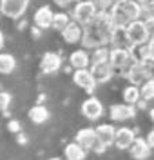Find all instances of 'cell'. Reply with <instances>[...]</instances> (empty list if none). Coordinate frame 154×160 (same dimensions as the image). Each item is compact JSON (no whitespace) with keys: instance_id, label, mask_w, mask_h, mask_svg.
I'll use <instances>...</instances> for the list:
<instances>
[{"instance_id":"1","label":"cell","mask_w":154,"mask_h":160,"mask_svg":"<svg viewBox=\"0 0 154 160\" xmlns=\"http://www.w3.org/2000/svg\"><path fill=\"white\" fill-rule=\"evenodd\" d=\"M114 24L109 13H96V17L83 26V37L82 44L89 49L94 48H102L105 44H109L114 35Z\"/></svg>"},{"instance_id":"2","label":"cell","mask_w":154,"mask_h":160,"mask_svg":"<svg viewBox=\"0 0 154 160\" xmlns=\"http://www.w3.org/2000/svg\"><path fill=\"white\" fill-rule=\"evenodd\" d=\"M142 13L143 11L136 0H118L113 4V8L109 11L114 28H122V29L125 26H129L131 22L138 20L142 17Z\"/></svg>"},{"instance_id":"3","label":"cell","mask_w":154,"mask_h":160,"mask_svg":"<svg viewBox=\"0 0 154 160\" xmlns=\"http://www.w3.org/2000/svg\"><path fill=\"white\" fill-rule=\"evenodd\" d=\"M134 55H133V48H113L111 55H109V62L114 68V71H122L123 75L127 73V69L134 64Z\"/></svg>"},{"instance_id":"4","label":"cell","mask_w":154,"mask_h":160,"mask_svg":"<svg viewBox=\"0 0 154 160\" xmlns=\"http://www.w3.org/2000/svg\"><path fill=\"white\" fill-rule=\"evenodd\" d=\"M125 31V37L129 40V44H131V48L134 46H140V44H143L147 40H151V35H149V29H147V26H145V20H134L131 22L129 26H125L123 28Z\"/></svg>"},{"instance_id":"5","label":"cell","mask_w":154,"mask_h":160,"mask_svg":"<svg viewBox=\"0 0 154 160\" xmlns=\"http://www.w3.org/2000/svg\"><path fill=\"white\" fill-rule=\"evenodd\" d=\"M94 131H96V142H94V146H92L91 151H94V153H103L111 144H114L116 129H114L111 124H102V126H98Z\"/></svg>"},{"instance_id":"6","label":"cell","mask_w":154,"mask_h":160,"mask_svg":"<svg viewBox=\"0 0 154 160\" xmlns=\"http://www.w3.org/2000/svg\"><path fill=\"white\" fill-rule=\"evenodd\" d=\"M96 13L98 11H96V6L92 4V0H83V2H76V6L72 9V18L80 26H85L96 17Z\"/></svg>"},{"instance_id":"7","label":"cell","mask_w":154,"mask_h":160,"mask_svg":"<svg viewBox=\"0 0 154 160\" xmlns=\"http://www.w3.org/2000/svg\"><path fill=\"white\" fill-rule=\"evenodd\" d=\"M31 0H0V13L7 18H20Z\"/></svg>"},{"instance_id":"8","label":"cell","mask_w":154,"mask_h":160,"mask_svg":"<svg viewBox=\"0 0 154 160\" xmlns=\"http://www.w3.org/2000/svg\"><path fill=\"white\" fill-rule=\"evenodd\" d=\"M125 77L129 78L131 84H134V86H142L145 80L151 78V73H149V66H147V62H145V60H134V64L127 69Z\"/></svg>"},{"instance_id":"9","label":"cell","mask_w":154,"mask_h":160,"mask_svg":"<svg viewBox=\"0 0 154 160\" xmlns=\"http://www.w3.org/2000/svg\"><path fill=\"white\" fill-rule=\"evenodd\" d=\"M72 80H74V84L78 86V88H82L85 89L87 93H92L94 88H96V80L92 77L91 69H87V68H83V69H76L74 71V75H72Z\"/></svg>"},{"instance_id":"10","label":"cell","mask_w":154,"mask_h":160,"mask_svg":"<svg viewBox=\"0 0 154 160\" xmlns=\"http://www.w3.org/2000/svg\"><path fill=\"white\" fill-rule=\"evenodd\" d=\"M82 115L87 120H98L103 115V106L102 102L94 97H89L87 100H83L82 104Z\"/></svg>"},{"instance_id":"11","label":"cell","mask_w":154,"mask_h":160,"mask_svg":"<svg viewBox=\"0 0 154 160\" xmlns=\"http://www.w3.org/2000/svg\"><path fill=\"white\" fill-rule=\"evenodd\" d=\"M109 113H111V118L114 122H123V120H129L136 115V108L133 104L123 102V104H114L113 108L109 109Z\"/></svg>"},{"instance_id":"12","label":"cell","mask_w":154,"mask_h":160,"mask_svg":"<svg viewBox=\"0 0 154 160\" xmlns=\"http://www.w3.org/2000/svg\"><path fill=\"white\" fill-rule=\"evenodd\" d=\"M91 73L98 84H103V82H109L113 78L114 68L111 66V62H100V64H92L91 66Z\"/></svg>"},{"instance_id":"13","label":"cell","mask_w":154,"mask_h":160,"mask_svg":"<svg viewBox=\"0 0 154 160\" xmlns=\"http://www.w3.org/2000/svg\"><path fill=\"white\" fill-rule=\"evenodd\" d=\"M62 68V57L58 53H45L40 60V69L45 73V75H51V73H56V71Z\"/></svg>"},{"instance_id":"14","label":"cell","mask_w":154,"mask_h":160,"mask_svg":"<svg viewBox=\"0 0 154 160\" xmlns=\"http://www.w3.org/2000/svg\"><path fill=\"white\" fill-rule=\"evenodd\" d=\"M134 131L129 129V128H120L116 129V135H114V146L118 149H131V146L134 144Z\"/></svg>"},{"instance_id":"15","label":"cell","mask_w":154,"mask_h":160,"mask_svg":"<svg viewBox=\"0 0 154 160\" xmlns=\"http://www.w3.org/2000/svg\"><path fill=\"white\" fill-rule=\"evenodd\" d=\"M53 18H54V13L51 11L49 6H42L40 9H36L35 13V26L40 28V29H47L53 26Z\"/></svg>"},{"instance_id":"16","label":"cell","mask_w":154,"mask_h":160,"mask_svg":"<svg viewBox=\"0 0 154 160\" xmlns=\"http://www.w3.org/2000/svg\"><path fill=\"white\" fill-rule=\"evenodd\" d=\"M62 37L67 44H76L83 37V26H80L78 22H69V26L62 31Z\"/></svg>"},{"instance_id":"17","label":"cell","mask_w":154,"mask_h":160,"mask_svg":"<svg viewBox=\"0 0 154 160\" xmlns=\"http://www.w3.org/2000/svg\"><path fill=\"white\" fill-rule=\"evenodd\" d=\"M149 155H151V146H149V142L143 138H138L134 140V144L131 146V157L136 160H145L149 158Z\"/></svg>"},{"instance_id":"18","label":"cell","mask_w":154,"mask_h":160,"mask_svg":"<svg viewBox=\"0 0 154 160\" xmlns=\"http://www.w3.org/2000/svg\"><path fill=\"white\" fill-rule=\"evenodd\" d=\"M133 55L136 60H154V44L152 40H147L140 46L133 48Z\"/></svg>"},{"instance_id":"19","label":"cell","mask_w":154,"mask_h":160,"mask_svg":"<svg viewBox=\"0 0 154 160\" xmlns=\"http://www.w3.org/2000/svg\"><path fill=\"white\" fill-rule=\"evenodd\" d=\"M76 142L83 146L85 149H92L94 142H96V131L91 129V128H85V129H80L76 133Z\"/></svg>"},{"instance_id":"20","label":"cell","mask_w":154,"mask_h":160,"mask_svg":"<svg viewBox=\"0 0 154 160\" xmlns=\"http://www.w3.org/2000/svg\"><path fill=\"white\" fill-rule=\"evenodd\" d=\"M69 62H71V66L74 68V69H83V68H87V66H89L91 57L87 55V51L76 49V51H72V53H71Z\"/></svg>"},{"instance_id":"21","label":"cell","mask_w":154,"mask_h":160,"mask_svg":"<svg viewBox=\"0 0 154 160\" xmlns=\"http://www.w3.org/2000/svg\"><path fill=\"white\" fill-rule=\"evenodd\" d=\"M65 158L67 160H83L85 158V148L78 142H72L65 146Z\"/></svg>"},{"instance_id":"22","label":"cell","mask_w":154,"mask_h":160,"mask_svg":"<svg viewBox=\"0 0 154 160\" xmlns=\"http://www.w3.org/2000/svg\"><path fill=\"white\" fill-rule=\"evenodd\" d=\"M123 102H127V104H133V106H136L140 100H142V89L138 88V86H134V84H131V86H127L125 89H123Z\"/></svg>"},{"instance_id":"23","label":"cell","mask_w":154,"mask_h":160,"mask_svg":"<svg viewBox=\"0 0 154 160\" xmlns=\"http://www.w3.org/2000/svg\"><path fill=\"white\" fill-rule=\"evenodd\" d=\"M29 120L33 124H44V122L49 120V111L44 106H35V108L29 109Z\"/></svg>"},{"instance_id":"24","label":"cell","mask_w":154,"mask_h":160,"mask_svg":"<svg viewBox=\"0 0 154 160\" xmlns=\"http://www.w3.org/2000/svg\"><path fill=\"white\" fill-rule=\"evenodd\" d=\"M15 68H16L15 57L9 55V53H0V73L2 75H9V73L15 71Z\"/></svg>"},{"instance_id":"25","label":"cell","mask_w":154,"mask_h":160,"mask_svg":"<svg viewBox=\"0 0 154 160\" xmlns=\"http://www.w3.org/2000/svg\"><path fill=\"white\" fill-rule=\"evenodd\" d=\"M109 55H111V51L107 49L105 46H102V48H94V51H92V57H91V64L109 62Z\"/></svg>"},{"instance_id":"26","label":"cell","mask_w":154,"mask_h":160,"mask_svg":"<svg viewBox=\"0 0 154 160\" xmlns=\"http://www.w3.org/2000/svg\"><path fill=\"white\" fill-rule=\"evenodd\" d=\"M69 15L67 13H54V18H53V26L51 28H54L56 31H63L67 26H69Z\"/></svg>"},{"instance_id":"27","label":"cell","mask_w":154,"mask_h":160,"mask_svg":"<svg viewBox=\"0 0 154 160\" xmlns=\"http://www.w3.org/2000/svg\"><path fill=\"white\" fill-rule=\"evenodd\" d=\"M140 89H142V98L143 100H152L154 98V78L145 80Z\"/></svg>"},{"instance_id":"28","label":"cell","mask_w":154,"mask_h":160,"mask_svg":"<svg viewBox=\"0 0 154 160\" xmlns=\"http://www.w3.org/2000/svg\"><path fill=\"white\" fill-rule=\"evenodd\" d=\"M92 4L96 6L98 13H109L114 4V0H92Z\"/></svg>"},{"instance_id":"29","label":"cell","mask_w":154,"mask_h":160,"mask_svg":"<svg viewBox=\"0 0 154 160\" xmlns=\"http://www.w3.org/2000/svg\"><path fill=\"white\" fill-rule=\"evenodd\" d=\"M140 4V8L147 15H154V0H136Z\"/></svg>"},{"instance_id":"30","label":"cell","mask_w":154,"mask_h":160,"mask_svg":"<svg viewBox=\"0 0 154 160\" xmlns=\"http://www.w3.org/2000/svg\"><path fill=\"white\" fill-rule=\"evenodd\" d=\"M9 104H11V95L0 91V111H6L9 108Z\"/></svg>"},{"instance_id":"31","label":"cell","mask_w":154,"mask_h":160,"mask_svg":"<svg viewBox=\"0 0 154 160\" xmlns=\"http://www.w3.org/2000/svg\"><path fill=\"white\" fill-rule=\"evenodd\" d=\"M145 26H147L149 35H151V38H152L154 37V15H147V18H145Z\"/></svg>"},{"instance_id":"32","label":"cell","mask_w":154,"mask_h":160,"mask_svg":"<svg viewBox=\"0 0 154 160\" xmlns=\"http://www.w3.org/2000/svg\"><path fill=\"white\" fill-rule=\"evenodd\" d=\"M7 129H9L11 133H18V131L22 129V126H20V122H16V120H11L9 124H7Z\"/></svg>"},{"instance_id":"33","label":"cell","mask_w":154,"mask_h":160,"mask_svg":"<svg viewBox=\"0 0 154 160\" xmlns=\"http://www.w3.org/2000/svg\"><path fill=\"white\" fill-rule=\"evenodd\" d=\"M72 0H53V4H56L58 8H69V4H71Z\"/></svg>"},{"instance_id":"34","label":"cell","mask_w":154,"mask_h":160,"mask_svg":"<svg viewBox=\"0 0 154 160\" xmlns=\"http://www.w3.org/2000/svg\"><path fill=\"white\" fill-rule=\"evenodd\" d=\"M147 142H149V146H151V148H154V129L149 131V135H147Z\"/></svg>"},{"instance_id":"35","label":"cell","mask_w":154,"mask_h":160,"mask_svg":"<svg viewBox=\"0 0 154 160\" xmlns=\"http://www.w3.org/2000/svg\"><path fill=\"white\" fill-rule=\"evenodd\" d=\"M2 48H4V33L0 31V49H2Z\"/></svg>"},{"instance_id":"36","label":"cell","mask_w":154,"mask_h":160,"mask_svg":"<svg viewBox=\"0 0 154 160\" xmlns=\"http://www.w3.org/2000/svg\"><path fill=\"white\" fill-rule=\"evenodd\" d=\"M151 118H152V122H154V108L151 109Z\"/></svg>"},{"instance_id":"37","label":"cell","mask_w":154,"mask_h":160,"mask_svg":"<svg viewBox=\"0 0 154 160\" xmlns=\"http://www.w3.org/2000/svg\"><path fill=\"white\" fill-rule=\"evenodd\" d=\"M72 2H83V0H72Z\"/></svg>"},{"instance_id":"38","label":"cell","mask_w":154,"mask_h":160,"mask_svg":"<svg viewBox=\"0 0 154 160\" xmlns=\"http://www.w3.org/2000/svg\"><path fill=\"white\" fill-rule=\"evenodd\" d=\"M49 160H60V158H49Z\"/></svg>"},{"instance_id":"39","label":"cell","mask_w":154,"mask_h":160,"mask_svg":"<svg viewBox=\"0 0 154 160\" xmlns=\"http://www.w3.org/2000/svg\"><path fill=\"white\" fill-rule=\"evenodd\" d=\"M151 40H152V44H154V37H152V38H151Z\"/></svg>"},{"instance_id":"40","label":"cell","mask_w":154,"mask_h":160,"mask_svg":"<svg viewBox=\"0 0 154 160\" xmlns=\"http://www.w3.org/2000/svg\"><path fill=\"white\" fill-rule=\"evenodd\" d=\"M114 2H118V0H114Z\"/></svg>"}]
</instances>
